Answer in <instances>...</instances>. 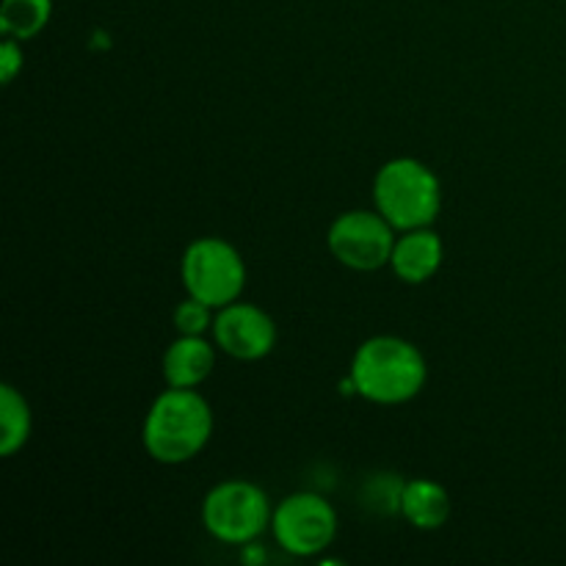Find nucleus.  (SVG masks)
Masks as SVG:
<instances>
[{"instance_id": "nucleus-1", "label": "nucleus", "mask_w": 566, "mask_h": 566, "mask_svg": "<svg viewBox=\"0 0 566 566\" xmlns=\"http://www.w3.org/2000/svg\"><path fill=\"white\" fill-rule=\"evenodd\" d=\"M426 357L415 343L396 335L368 337L357 348L348 370L354 392L379 407H398L426 387Z\"/></svg>"}, {"instance_id": "nucleus-2", "label": "nucleus", "mask_w": 566, "mask_h": 566, "mask_svg": "<svg viewBox=\"0 0 566 566\" xmlns=\"http://www.w3.org/2000/svg\"><path fill=\"white\" fill-rule=\"evenodd\" d=\"M213 409L197 390L166 387L147 409L142 429L144 451L160 464H186L208 448Z\"/></svg>"}, {"instance_id": "nucleus-3", "label": "nucleus", "mask_w": 566, "mask_h": 566, "mask_svg": "<svg viewBox=\"0 0 566 566\" xmlns=\"http://www.w3.org/2000/svg\"><path fill=\"white\" fill-rule=\"evenodd\" d=\"M374 205L396 232L431 227L442 208V182L423 160L392 158L376 171Z\"/></svg>"}, {"instance_id": "nucleus-4", "label": "nucleus", "mask_w": 566, "mask_h": 566, "mask_svg": "<svg viewBox=\"0 0 566 566\" xmlns=\"http://www.w3.org/2000/svg\"><path fill=\"white\" fill-rule=\"evenodd\" d=\"M271 517L274 509L263 486L243 479L221 481L202 501L205 531L221 545H252L271 528Z\"/></svg>"}, {"instance_id": "nucleus-5", "label": "nucleus", "mask_w": 566, "mask_h": 566, "mask_svg": "<svg viewBox=\"0 0 566 566\" xmlns=\"http://www.w3.org/2000/svg\"><path fill=\"white\" fill-rule=\"evenodd\" d=\"M180 276L188 296L213 310L238 302L247 287V265L238 249L213 235L188 243L180 260Z\"/></svg>"}, {"instance_id": "nucleus-6", "label": "nucleus", "mask_w": 566, "mask_h": 566, "mask_svg": "<svg viewBox=\"0 0 566 566\" xmlns=\"http://www.w3.org/2000/svg\"><path fill=\"white\" fill-rule=\"evenodd\" d=\"M271 534L291 556L315 558L335 542L337 512L315 492H296L274 509Z\"/></svg>"}, {"instance_id": "nucleus-7", "label": "nucleus", "mask_w": 566, "mask_h": 566, "mask_svg": "<svg viewBox=\"0 0 566 566\" xmlns=\"http://www.w3.org/2000/svg\"><path fill=\"white\" fill-rule=\"evenodd\" d=\"M396 238V227L379 210H346L332 221L326 247L346 269L379 271L390 265Z\"/></svg>"}, {"instance_id": "nucleus-8", "label": "nucleus", "mask_w": 566, "mask_h": 566, "mask_svg": "<svg viewBox=\"0 0 566 566\" xmlns=\"http://www.w3.org/2000/svg\"><path fill=\"white\" fill-rule=\"evenodd\" d=\"M213 343L227 357L254 363L274 352L276 346V324L265 310L258 304L232 302L227 307L216 310L213 318Z\"/></svg>"}, {"instance_id": "nucleus-9", "label": "nucleus", "mask_w": 566, "mask_h": 566, "mask_svg": "<svg viewBox=\"0 0 566 566\" xmlns=\"http://www.w3.org/2000/svg\"><path fill=\"white\" fill-rule=\"evenodd\" d=\"M442 258H446L442 238L431 227H418V230H407L396 238L390 269L407 285H423L440 271Z\"/></svg>"}, {"instance_id": "nucleus-10", "label": "nucleus", "mask_w": 566, "mask_h": 566, "mask_svg": "<svg viewBox=\"0 0 566 566\" xmlns=\"http://www.w3.org/2000/svg\"><path fill=\"white\" fill-rule=\"evenodd\" d=\"M216 348L219 346L205 340V335H180L169 343L164 354L166 387L197 390L205 385L216 368Z\"/></svg>"}, {"instance_id": "nucleus-11", "label": "nucleus", "mask_w": 566, "mask_h": 566, "mask_svg": "<svg viewBox=\"0 0 566 566\" xmlns=\"http://www.w3.org/2000/svg\"><path fill=\"white\" fill-rule=\"evenodd\" d=\"M401 514L412 528L437 531L451 517V497L442 484L431 479H412L403 484Z\"/></svg>"}, {"instance_id": "nucleus-12", "label": "nucleus", "mask_w": 566, "mask_h": 566, "mask_svg": "<svg viewBox=\"0 0 566 566\" xmlns=\"http://www.w3.org/2000/svg\"><path fill=\"white\" fill-rule=\"evenodd\" d=\"M33 431V415L17 387H0V457H14L25 448Z\"/></svg>"}, {"instance_id": "nucleus-13", "label": "nucleus", "mask_w": 566, "mask_h": 566, "mask_svg": "<svg viewBox=\"0 0 566 566\" xmlns=\"http://www.w3.org/2000/svg\"><path fill=\"white\" fill-rule=\"evenodd\" d=\"M53 17V0H3L0 3V31L3 36L36 39Z\"/></svg>"}, {"instance_id": "nucleus-14", "label": "nucleus", "mask_w": 566, "mask_h": 566, "mask_svg": "<svg viewBox=\"0 0 566 566\" xmlns=\"http://www.w3.org/2000/svg\"><path fill=\"white\" fill-rule=\"evenodd\" d=\"M213 307L205 302H199V298L188 296L186 302H180L175 307V313H171V321H175V329L180 332V335H205V332L213 329Z\"/></svg>"}, {"instance_id": "nucleus-15", "label": "nucleus", "mask_w": 566, "mask_h": 566, "mask_svg": "<svg viewBox=\"0 0 566 566\" xmlns=\"http://www.w3.org/2000/svg\"><path fill=\"white\" fill-rule=\"evenodd\" d=\"M22 64H25V59H22L20 39L6 36L3 44H0V77H3V83L14 81L17 72L22 70Z\"/></svg>"}]
</instances>
